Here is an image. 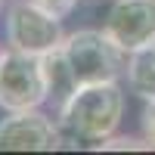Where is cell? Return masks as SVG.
I'll return each instance as SVG.
<instances>
[{
    "label": "cell",
    "instance_id": "obj_1",
    "mask_svg": "<svg viewBox=\"0 0 155 155\" xmlns=\"http://www.w3.org/2000/svg\"><path fill=\"white\" fill-rule=\"evenodd\" d=\"M121 115H124V93L118 81H99L78 87L59 109V121L74 137L99 143L118 130Z\"/></svg>",
    "mask_w": 155,
    "mask_h": 155
},
{
    "label": "cell",
    "instance_id": "obj_2",
    "mask_svg": "<svg viewBox=\"0 0 155 155\" xmlns=\"http://www.w3.org/2000/svg\"><path fill=\"white\" fill-rule=\"evenodd\" d=\"M62 53H65L68 65L74 71L78 87L99 84V81H118L127 65V53L106 31H96V28H81V31L65 34Z\"/></svg>",
    "mask_w": 155,
    "mask_h": 155
},
{
    "label": "cell",
    "instance_id": "obj_3",
    "mask_svg": "<svg viewBox=\"0 0 155 155\" xmlns=\"http://www.w3.org/2000/svg\"><path fill=\"white\" fill-rule=\"evenodd\" d=\"M62 19L47 12L34 0H12L6 9V44L19 53L44 56L50 50L62 47Z\"/></svg>",
    "mask_w": 155,
    "mask_h": 155
},
{
    "label": "cell",
    "instance_id": "obj_4",
    "mask_svg": "<svg viewBox=\"0 0 155 155\" xmlns=\"http://www.w3.org/2000/svg\"><path fill=\"white\" fill-rule=\"evenodd\" d=\"M47 102V84L41 56H28L6 47L0 53V109L3 112H25L41 109Z\"/></svg>",
    "mask_w": 155,
    "mask_h": 155
},
{
    "label": "cell",
    "instance_id": "obj_5",
    "mask_svg": "<svg viewBox=\"0 0 155 155\" xmlns=\"http://www.w3.org/2000/svg\"><path fill=\"white\" fill-rule=\"evenodd\" d=\"M62 137L56 121L41 109L9 112L0 118V152H53Z\"/></svg>",
    "mask_w": 155,
    "mask_h": 155
},
{
    "label": "cell",
    "instance_id": "obj_6",
    "mask_svg": "<svg viewBox=\"0 0 155 155\" xmlns=\"http://www.w3.org/2000/svg\"><path fill=\"white\" fill-rule=\"evenodd\" d=\"M102 31L124 53L155 44V0H115Z\"/></svg>",
    "mask_w": 155,
    "mask_h": 155
},
{
    "label": "cell",
    "instance_id": "obj_7",
    "mask_svg": "<svg viewBox=\"0 0 155 155\" xmlns=\"http://www.w3.org/2000/svg\"><path fill=\"white\" fill-rule=\"evenodd\" d=\"M41 68H44V84H47V99L56 106V112L65 106V99L78 90V81H74V71L68 65L62 47L50 50V53L41 56Z\"/></svg>",
    "mask_w": 155,
    "mask_h": 155
},
{
    "label": "cell",
    "instance_id": "obj_8",
    "mask_svg": "<svg viewBox=\"0 0 155 155\" xmlns=\"http://www.w3.org/2000/svg\"><path fill=\"white\" fill-rule=\"evenodd\" d=\"M124 74H127L130 93H137L140 99H146V102H155V44L127 53Z\"/></svg>",
    "mask_w": 155,
    "mask_h": 155
},
{
    "label": "cell",
    "instance_id": "obj_9",
    "mask_svg": "<svg viewBox=\"0 0 155 155\" xmlns=\"http://www.w3.org/2000/svg\"><path fill=\"white\" fill-rule=\"evenodd\" d=\"M96 149L102 152H130V149H152L146 140H134V137H106V140H99Z\"/></svg>",
    "mask_w": 155,
    "mask_h": 155
},
{
    "label": "cell",
    "instance_id": "obj_10",
    "mask_svg": "<svg viewBox=\"0 0 155 155\" xmlns=\"http://www.w3.org/2000/svg\"><path fill=\"white\" fill-rule=\"evenodd\" d=\"M143 140L155 149V102H146L143 109Z\"/></svg>",
    "mask_w": 155,
    "mask_h": 155
},
{
    "label": "cell",
    "instance_id": "obj_11",
    "mask_svg": "<svg viewBox=\"0 0 155 155\" xmlns=\"http://www.w3.org/2000/svg\"><path fill=\"white\" fill-rule=\"evenodd\" d=\"M34 3H41L47 12H53V16H59V19H65L68 12L74 9L78 0H34Z\"/></svg>",
    "mask_w": 155,
    "mask_h": 155
},
{
    "label": "cell",
    "instance_id": "obj_12",
    "mask_svg": "<svg viewBox=\"0 0 155 155\" xmlns=\"http://www.w3.org/2000/svg\"><path fill=\"white\" fill-rule=\"evenodd\" d=\"M0 3H3V0H0Z\"/></svg>",
    "mask_w": 155,
    "mask_h": 155
}]
</instances>
